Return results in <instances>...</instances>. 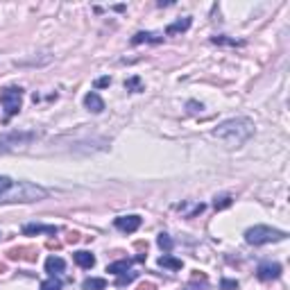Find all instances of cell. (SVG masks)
I'll list each match as a JSON object with an SVG mask.
<instances>
[{
	"instance_id": "cell-5",
	"label": "cell",
	"mask_w": 290,
	"mask_h": 290,
	"mask_svg": "<svg viewBox=\"0 0 290 290\" xmlns=\"http://www.w3.org/2000/svg\"><path fill=\"white\" fill-rule=\"evenodd\" d=\"M256 277L261 281H272V279L281 277V265L279 263H261L256 268Z\"/></svg>"
},
{
	"instance_id": "cell-11",
	"label": "cell",
	"mask_w": 290,
	"mask_h": 290,
	"mask_svg": "<svg viewBox=\"0 0 290 290\" xmlns=\"http://www.w3.org/2000/svg\"><path fill=\"white\" fill-rule=\"evenodd\" d=\"M72 258H75V263H77L79 268H84V270H91L93 265H95V256H93L91 252H75Z\"/></svg>"
},
{
	"instance_id": "cell-14",
	"label": "cell",
	"mask_w": 290,
	"mask_h": 290,
	"mask_svg": "<svg viewBox=\"0 0 290 290\" xmlns=\"http://www.w3.org/2000/svg\"><path fill=\"white\" fill-rule=\"evenodd\" d=\"M159 265H161V268H168V270H181V261L170 256V254H163V256L159 258Z\"/></svg>"
},
{
	"instance_id": "cell-16",
	"label": "cell",
	"mask_w": 290,
	"mask_h": 290,
	"mask_svg": "<svg viewBox=\"0 0 290 290\" xmlns=\"http://www.w3.org/2000/svg\"><path fill=\"white\" fill-rule=\"evenodd\" d=\"M125 89H127V91H132V93H141V91H145V86H143V82H141L139 75H134V77L127 79V82H125Z\"/></svg>"
},
{
	"instance_id": "cell-15",
	"label": "cell",
	"mask_w": 290,
	"mask_h": 290,
	"mask_svg": "<svg viewBox=\"0 0 290 290\" xmlns=\"http://www.w3.org/2000/svg\"><path fill=\"white\" fill-rule=\"evenodd\" d=\"M82 288H84V290H105L107 288V279L91 277V279H86L84 284H82Z\"/></svg>"
},
{
	"instance_id": "cell-24",
	"label": "cell",
	"mask_w": 290,
	"mask_h": 290,
	"mask_svg": "<svg viewBox=\"0 0 290 290\" xmlns=\"http://www.w3.org/2000/svg\"><path fill=\"white\" fill-rule=\"evenodd\" d=\"M202 109H204V107L198 105V102H193V100L188 102V111H191V113H198V111H202Z\"/></svg>"
},
{
	"instance_id": "cell-6",
	"label": "cell",
	"mask_w": 290,
	"mask_h": 290,
	"mask_svg": "<svg viewBox=\"0 0 290 290\" xmlns=\"http://www.w3.org/2000/svg\"><path fill=\"white\" fill-rule=\"evenodd\" d=\"M113 224H116V229L125 231V234H134V231L141 227V218L139 216H120L113 220Z\"/></svg>"
},
{
	"instance_id": "cell-7",
	"label": "cell",
	"mask_w": 290,
	"mask_h": 290,
	"mask_svg": "<svg viewBox=\"0 0 290 290\" xmlns=\"http://www.w3.org/2000/svg\"><path fill=\"white\" fill-rule=\"evenodd\" d=\"M84 105H86V109H89V111H93V113H102V111H105V100L100 98L95 91L86 93Z\"/></svg>"
},
{
	"instance_id": "cell-4",
	"label": "cell",
	"mask_w": 290,
	"mask_h": 290,
	"mask_svg": "<svg viewBox=\"0 0 290 290\" xmlns=\"http://www.w3.org/2000/svg\"><path fill=\"white\" fill-rule=\"evenodd\" d=\"M0 105L5 107L7 118L14 116V113L20 111V105H23V89L20 86H7L0 91Z\"/></svg>"
},
{
	"instance_id": "cell-21",
	"label": "cell",
	"mask_w": 290,
	"mask_h": 290,
	"mask_svg": "<svg viewBox=\"0 0 290 290\" xmlns=\"http://www.w3.org/2000/svg\"><path fill=\"white\" fill-rule=\"evenodd\" d=\"M231 195H222V198H216V202H213V206H216L218 211H222V209H227V206H231Z\"/></svg>"
},
{
	"instance_id": "cell-8",
	"label": "cell",
	"mask_w": 290,
	"mask_h": 290,
	"mask_svg": "<svg viewBox=\"0 0 290 290\" xmlns=\"http://www.w3.org/2000/svg\"><path fill=\"white\" fill-rule=\"evenodd\" d=\"M161 41H163V34H157V32H136L132 36L134 46H141V43H161Z\"/></svg>"
},
{
	"instance_id": "cell-26",
	"label": "cell",
	"mask_w": 290,
	"mask_h": 290,
	"mask_svg": "<svg viewBox=\"0 0 290 290\" xmlns=\"http://www.w3.org/2000/svg\"><path fill=\"white\" fill-rule=\"evenodd\" d=\"M0 236H2V234H0Z\"/></svg>"
},
{
	"instance_id": "cell-19",
	"label": "cell",
	"mask_w": 290,
	"mask_h": 290,
	"mask_svg": "<svg viewBox=\"0 0 290 290\" xmlns=\"http://www.w3.org/2000/svg\"><path fill=\"white\" fill-rule=\"evenodd\" d=\"M139 277V274H136V272H129V274H118V281H116V286H118V288H123V286H127V284H132L134 279Z\"/></svg>"
},
{
	"instance_id": "cell-10",
	"label": "cell",
	"mask_w": 290,
	"mask_h": 290,
	"mask_svg": "<svg viewBox=\"0 0 290 290\" xmlns=\"http://www.w3.org/2000/svg\"><path fill=\"white\" fill-rule=\"evenodd\" d=\"M66 270V261L64 258H59V256H50L46 261V272L50 274V277H57L59 272H64Z\"/></svg>"
},
{
	"instance_id": "cell-9",
	"label": "cell",
	"mask_w": 290,
	"mask_h": 290,
	"mask_svg": "<svg viewBox=\"0 0 290 290\" xmlns=\"http://www.w3.org/2000/svg\"><path fill=\"white\" fill-rule=\"evenodd\" d=\"M57 227H53V224H25L23 227V234L25 236H34V234H50V236H54L57 234Z\"/></svg>"
},
{
	"instance_id": "cell-3",
	"label": "cell",
	"mask_w": 290,
	"mask_h": 290,
	"mask_svg": "<svg viewBox=\"0 0 290 290\" xmlns=\"http://www.w3.org/2000/svg\"><path fill=\"white\" fill-rule=\"evenodd\" d=\"M34 139H36L34 132H18V129L0 134V154H2V152H14V150H18V147H25V145L32 143Z\"/></svg>"
},
{
	"instance_id": "cell-2",
	"label": "cell",
	"mask_w": 290,
	"mask_h": 290,
	"mask_svg": "<svg viewBox=\"0 0 290 290\" xmlns=\"http://www.w3.org/2000/svg\"><path fill=\"white\" fill-rule=\"evenodd\" d=\"M288 236L286 231L281 229H272V227H265V224H256V227H250L245 231V240L250 245H268V243H279Z\"/></svg>"
},
{
	"instance_id": "cell-1",
	"label": "cell",
	"mask_w": 290,
	"mask_h": 290,
	"mask_svg": "<svg viewBox=\"0 0 290 290\" xmlns=\"http://www.w3.org/2000/svg\"><path fill=\"white\" fill-rule=\"evenodd\" d=\"M213 136L227 147H240L254 136V123L250 118H229L213 129Z\"/></svg>"
},
{
	"instance_id": "cell-25",
	"label": "cell",
	"mask_w": 290,
	"mask_h": 290,
	"mask_svg": "<svg viewBox=\"0 0 290 290\" xmlns=\"http://www.w3.org/2000/svg\"><path fill=\"white\" fill-rule=\"evenodd\" d=\"M139 290H154V286H152V284H143Z\"/></svg>"
},
{
	"instance_id": "cell-13",
	"label": "cell",
	"mask_w": 290,
	"mask_h": 290,
	"mask_svg": "<svg viewBox=\"0 0 290 290\" xmlns=\"http://www.w3.org/2000/svg\"><path fill=\"white\" fill-rule=\"evenodd\" d=\"M129 265H132V261H129V258H127V261H116V263H111L109 268H107V272L118 277V274H125V272H129Z\"/></svg>"
},
{
	"instance_id": "cell-17",
	"label": "cell",
	"mask_w": 290,
	"mask_h": 290,
	"mask_svg": "<svg viewBox=\"0 0 290 290\" xmlns=\"http://www.w3.org/2000/svg\"><path fill=\"white\" fill-rule=\"evenodd\" d=\"M211 43H216V46H245V41H236V39H229V36H213Z\"/></svg>"
},
{
	"instance_id": "cell-12",
	"label": "cell",
	"mask_w": 290,
	"mask_h": 290,
	"mask_svg": "<svg viewBox=\"0 0 290 290\" xmlns=\"http://www.w3.org/2000/svg\"><path fill=\"white\" fill-rule=\"evenodd\" d=\"M188 27H191V18H179V20H175V23H170V25L165 27V36L181 34V32H186Z\"/></svg>"
},
{
	"instance_id": "cell-18",
	"label": "cell",
	"mask_w": 290,
	"mask_h": 290,
	"mask_svg": "<svg viewBox=\"0 0 290 290\" xmlns=\"http://www.w3.org/2000/svg\"><path fill=\"white\" fill-rule=\"evenodd\" d=\"M157 243H159V247H161V250H165V252H170L172 250V238L168 236V234H159V238H157Z\"/></svg>"
},
{
	"instance_id": "cell-23",
	"label": "cell",
	"mask_w": 290,
	"mask_h": 290,
	"mask_svg": "<svg viewBox=\"0 0 290 290\" xmlns=\"http://www.w3.org/2000/svg\"><path fill=\"white\" fill-rule=\"evenodd\" d=\"M111 84V77H100L98 82H95V89H105V86Z\"/></svg>"
},
{
	"instance_id": "cell-22",
	"label": "cell",
	"mask_w": 290,
	"mask_h": 290,
	"mask_svg": "<svg viewBox=\"0 0 290 290\" xmlns=\"http://www.w3.org/2000/svg\"><path fill=\"white\" fill-rule=\"evenodd\" d=\"M220 288L222 290H238V281H234V279H222V281H220Z\"/></svg>"
},
{
	"instance_id": "cell-20",
	"label": "cell",
	"mask_w": 290,
	"mask_h": 290,
	"mask_svg": "<svg viewBox=\"0 0 290 290\" xmlns=\"http://www.w3.org/2000/svg\"><path fill=\"white\" fill-rule=\"evenodd\" d=\"M41 290H61V281L57 277H50L48 281L41 284Z\"/></svg>"
}]
</instances>
